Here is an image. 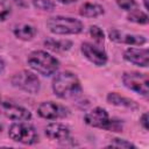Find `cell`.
I'll return each instance as SVG.
<instances>
[{
    "label": "cell",
    "instance_id": "44dd1931",
    "mask_svg": "<svg viewBox=\"0 0 149 149\" xmlns=\"http://www.w3.org/2000/svg\"><path fill=\"white\" fill-rule=\"evenodd\" d=\"M107 147H113V148H126V149H130V148H136L135 144H133L132 142L127 141V140H123V139H112L111 143L107 146Z\"/></svg>",
    "mask_w": 149,
    "mask_h": 149
},
{
    "label": "cell",
    "instance_id": "4fadbf2b",
    "mask_svg": "<svg viewBox=\"0 0 149 149\" xmlns=\"http://www.w3.org/2000/svg\"><path fill=\"white\" fill-rule=\"evenodd\" d=\"M45 136L54 141H68L70 140V129L63 123L51 122L44 129Z\"/></svg>",
    "mask_w": 149,
    "mask_h": 149
},
{
    "label": "cell",
    "instance_id": "9c48e42d",
    "mask_svg": "<svg viewBox=\"0 0 149 149\" xmlns=\"http://www.w3.org/2000/svg\"><path fill=\"white\" fill-rule=\"evenodd\" d=\"M37 114L47 120L64 119L70 115V109L55 101H43L37 107Z\"/></svg>",
    "mask_w": 149,
    "mask_h": 149
},
{
    "label": "cell",
    "instance_id": "3957f363",
    "mask_svg": "<svg viewBox=\"0 0 149 149\" xmlns=\"http://www.w3.org/2000/svg\"><path fill=\"white\" fill-rule=\"evenodd\" d=\"M47 28L56 35H77L83 31L84 24L78 19L71 16L56 15L48 19Z\"/></svg>",
    "mask_w": 149,
    "mask_h": 149
},
{
    "label": "cell",
    "instance_id": "7a4b0ae2",
    "mask_svg": "<svg viewBox=\"0 0 149 149\" xmlns=\"http://www.w3.org/2000/svg\"><path fill=\"white\" fill-rule=\"evenodd\" d=\"M28 65L42 76H51L59 68V61L44 50H34L27 57Z\"/></svg>",
    "mask_w": 149,
    "mask_h": 149
},
{
    "label": "cell",
    "instance_id": "e0dca14e",
    "mask_svg": "<svg viewBox=\"0 0 149 149\" xmlns=\"http://www.w3.org/2000/svg\"><path fill=\"white\" fill-rule=\"evenodd\" d=\"M43 44L47 49L56 52L66 51L72 47V42L69 40H55V38H47L44 40Z\"/></svg>",
    "mask_w": 149,
    "mask_h": 149
},
{
    "label": "cell",
    "instance_id": "83f0119b",
    "mask_svg": "<svg viewBox=\"0 0 149 149\" xmlns=\"http://www.w3.org/2000/svg\"><path fill=\"white\" fill-rule=\"evenodd\" d=\"M2 130H3V126H2V123L0 122V134L2 133Z\"/></svg>",
    "mask_w": 149,
    "mask_h": 149
},
{
    "label": "cell",
    "instance_id": "277c9868",
    "mask_svg": "<svg viewBox=\"0 0 149 149\" xmlns=\"http://www.w3.org/2000/svg\"><path fill=\"white\" fill-rule=\"evenodd\" d=\"M84 121L86 125L94 128L109 132H122V123L119 120L111 119L107 111L102 107H95L87 112L84 116Z\"/></svg>",
    "mask_w": 149,
    "mask_h": 149
},
{
    "label": "cell",
    "instance_id": "8fae6325",
    "mask_svg": "<svg viewBox=\"0 0 149 149\" xmlns=\"http://www.w3.org/2000/svg\"><path fill=\"white\" fill-rule=\"evenodd\" d=\"M108 37L111 41L115 43H122L128 45H143L147 43V38L143 35L129 34V33L120 31L118 29H111L108 31Z\"/></svg>",
    "mask_w": 149,
    "mask_h": 149
},
{
    "label": "cell",
    "instance_id": "603a6c76",
    "mask_svg": "<svg viewBox=\"0 0 149 149\" xmlns=\"http://www.w3.org/2000/svg\"><path fill=\"white\" fill-rule=\"evenodd\" d=\"M116 5L125 10H133L136 7V1L135 0H115Z\"/></svg>",
    "mask_w": 149,
    "mask_h": 149
},
{
    "label": "cell",
    "instance_id": "8992f818",
    "mask_svg": "<svg viewBox=\"0 0 149 149\" xmlns=\"http://www.w3.org/2000/svg\"><path fill=\"white\" fill-rule=\"evenodd\" d=\"M10 83L14 87L29 94H36L40 92L41 88V83L37 76L28 70H21L15 72L10 78Z\"/></svg>",
    "mask_w": 149,
    "mask_h": 149
},
{
    "label": "cell",
    "instance_id": "7c38bea8",
    "mask_svg": "<svg viewBox=\"0 0 149 149\" xmlns=\"http://www.w3.org/2000/svg\"><path fill=\"white\" fill-rule=\"evenodd\" d=\"M148 49L147 48H128L123 52V58L141 68L148 66Z\"/></svg>",
    "mask_w": 149,
    "mask_h": 149
},
{
    "label": "cell",
    "instance_id": "484cf974",
    "mask_svg": "<svg viewBox=\"0 0 149 149\" xmlns=\"http://www.w3.org/2000/svg\"><path fill=\"white\" fill-rule=\"evenodd\" d=\"M61 3H64V5H69V3H73V2H76V1H78V0H58Z\"/></svg>",
    "mask_w": 149,
    "mask_h": 149
},
{
    "label": "cell",
    "instance_id": "cb8c5ba5",
    "mask_svg": "<svg viewBox=\"0 0 149 149\" xmlns=\"http://www.w3.org/2000/svg\"><path fill=\"white\" fill-rule=\"evenodd\" d=\"M140 123L142 125V127H143L146 130H148L149 125H148V113H147V112H144V113L141 115V118H140Z\"/></svg>",
    "mask_w": 149,
    "mask_h": 149
},
{
    "label": "cell",
    "instance_id": "ba28073f",
    "mask_svg": "<svg viewBox=\"0 0 149 149\" xmlns=\"http://www.w3.org/2000/svg\"><path fill=\"white\" fill-rule=\"evenodd\" d=\"M0 113L13 121H28L31 119L29 109L6 99L0 100Z\"/></svg>",
    "mask_w": 149,
    "mask_h": 149
},
{
    "label": "cell",
    "instance_id": "ac0fdd59",
    "mask_svg": "<svg viewBox=\"0 0 149 149\" xmlns=\"http://www.w3.org/2000/svg\"><path fill=\"white\" fill-rule=\"evenodd\" d=\"M130 13L127 15V19L128 21H132V22H135V23H139V24H147L148 23V15L142 12V10H137V9H133V10H129Z\"/></svg>",
    "mask_w": 149,
    "mask_h": 149
},
{
    "label": "cell",
    "instance_id": "52a82bcc",
    "mask_svg": "<svg viewBox=\"0 0 149 149\" xmlns=\"http://www.w3.org/2000/svg\"><path fill=\"white\" fill-rule=\"evenodd\" d=\"M122 83L123 85L134 91L142 97H148L149 92V78L148 73L139 72V71H127L122 74Z\"/></svg>",
    "mask_w": 149,
    "mask_h": 149
},
{
    "label": "cell",
    "instance_id": "7402d4cb",
    "mask_svg": "<svg viewBox=\"0 0 149 149\" xmlns=\"http://www.w3.org/2000/svg\"><path fill=\"white\" fill-rule=\"evenodd\" d=\"M12 13L10 5L7 0H0V22H3L8 19Z\"/></svg>",
    "mask_w": 149,
    "mask_h": 149
},
{
    "label": "cell",
    "instance_id": "5b68a950",
    "mask_svg": "<svg viewBox=\"0 0 149 149\" xmlns=\"http://www.w3.org/2000/svg\"><path fill=\"white\" fill-rule=\"evenodd\" d=\"M8 136L14 142L22 144H35L38 142V134L36 128L27 121H17L9 126Z\"/></svg>",
    "mask_w": 149,
    "mask_h": 149
},
{
    "label": "cell",
    "instance_id": "30bf717a",
    "mask_svg": "<svg viewBox=\"0 0 149 149\" xmlns=\"http://www.w3.org/2000/svg\"><path fill=\"white\" fill-rule=\"evenodd\" d=\"M80 51L91 63L98 66H102L107 63V54L101 48V45H95L91 42H83L80 45Z\"/></svg>",
    "mask_w": 149,
    "mask_h": 149
},
{
    "label": "cell",
    "instance_id": "ffe728a7",
    "mask_svg": "<svg viewBox=\"0 0 149 149\" xmlns=\"http://www.w3.org/2000/svg\"><path fill=\"white\" fill-rule=\"evenodd\" d=\"M90 35L91 37L95 41V43L98 45L104 44V40H105V35L101 28H99L98 26H91L90 27Z\"/></svg>",
    "mask_w": 149,
    "mask_h": 149
},
{
    "label": "cell",
    "instance_id": "4316f807",
    "mask_svg": "<svg viewBox=\"0 0 149 149\" xmlns=\"http://www.w3.org/2000/svg\"><path fill=\"white\" fill-rule=\"evenodd\" d=\"M143 5H144V8L148 9V0H143Z\"/></svg>",
    "mask_w": 149,
    "mask_h": 149
},
{
    "label": "cell",
    "instance_id": "2e32d148",
    "mask_svg": "<svg viewBox=\"0 0 149 149\" xmlns=\"http://www.w3.org/2000/svg\"><path fill=\"white\" fill-rule=\"evenodd\" d=\"M14 35L19 38V40H22V41H30L35 37L37 30L34 26L31 24H28V23H23V24H20V26H16L13 30Z\"/></svg>",
    "mask_w": 149,
    "mask_h": 149
},
{
    "label": "cell",
    "instance_id": "6da1fadb",
    "mask_svg": "<svg viewBox=\"0 0 149 149\" xmlns=\"http://www.w3.org/2000/svg\"><path fill=\"white\" fill-rule=\"evenodd\" d=\"M54 94L61 99H74L81 94V84L77 74L71 71L58 72L51 84Z\"/></svg>",
    "mask_w": 149,
    "mask_h": 149
},
{
    "label": "cell",
    "instance_id": "d6986e66",
    "mask_svg": "<svg viewBox=\"0 0 149 149\" xmlns=\"http://www.w3.org/2000/svg\"><path fill=\"white\" fill-rule=\"evenodd\" d=\"M35 8L43 12H52L55 9V2L52 0H33Z\"/></svg>",
    "mask_w": 149,
    "mask_h": 149
},
{
    "label": "cell",
    "instance_id": "9a60e30c",
    "mask_svg": "<svg viewBox=\"0 0 149 149\" xmlns=\"http://www.w3.org/2000/svg\"><path fill=\"white\" fill-rule=\"evenodd\" d=\"M105 13L104 7L99 3H93V2H85L80 6L79 8V14L84 17H98Z\"/></svg>",
    "mask_w": 149,
    "mask_h": 149
},
{
    "label": "cell",
    "instance_id": "d4e9b609",
    "mask_svg": "<svg viewBox=\"0 0 149 149\" xmlns=\"http://www.w3.org/2000/svg\"><path fill=\"white\" fill-rule=\"evenodd\" d=\"M5 66H6V63H5V61H3V58L0 56V73L5 70Z\"/></svg>",
    "mask_w": 149,
    "mask_h": 149
},
{
    "label": "cell",
    "instance_id": "5bb4252c",
    "mask_svg": "<svg viewBox=\"0 0 149 149\" xmlns=\"http://www.w3.org/2000/svg\"><path fill=\"white\" fill-rule=\"evenodd\" d=\"M106 100L111 105H114L118 107H125L128 109H137L139 108V105L136 101H134L129 98H126L123 95H120L116 92H109L106 97Z\"/></svg>",
    "mask_w": 149,
    "mask_h": 149
}]
</instances>
